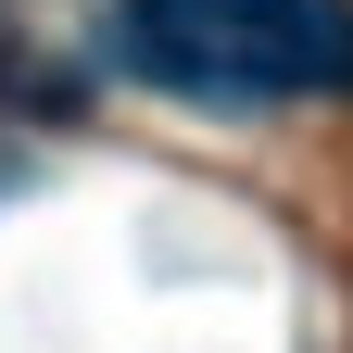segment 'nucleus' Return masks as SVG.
Instances as JSON below:
<instances>
[{
    "mask_svg": "<svg viewBox=\"0 0 353 353\" xmlns=\"http://www.w3.org/2000/svg\"><path fill=\"white\" fill-rule=\"evenodd\" d=\"M114 63L190 101H341L353 0H114Z\"/></svg>",
    "mask_w": 353,
    "mask_h": 353,
    "instance_id": "f257e3e1",
    "label": "nucleus"
}]
</instances>
